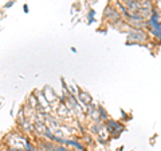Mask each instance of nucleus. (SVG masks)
<instances>
[{
    "label": "nucleus",
    "instance_id": "nucleus-1",
    "mask_svg": "<svg viewBox=\"0 0 161 151\" xmlns=\"http://www.w3.org/2000/svg\"><path fill=\"white\" fill-rule=\"evenodd\" d=\"M27 139H28V137H26L23 133H9L7 137L4 138V143H6L7 147L18 148V150L24 151Z\"/></svg>",
    "mask_w": 161,
    "mask_h": 151
},
{
    "label": "nucleus",
    "instance_id": "nucleus-2",
    "mask_svg": "<svg viewBox=\"0 0 161 151\" xmlns=\"http://www.w3.org/2000/svg\"><path fill=\"white\" fill-rule=\"evenodd\" d=\"M148 42V31L144 28H130L128 31V43L132 44H145Z\"/></svg>",
    "mask_w": 161,
    "mask_h": 151
},
{
    "label": "nucleus",
    "instance_id": "nucleus-3",
    "mask_svg": "<svg viewBox=\"0 0 161 151\" xmlns=\"http://www.w3.org/2000/svg\"><path fill=\"white\" fill-rule=\"evenodd\" d=\"M105 126H106V130L110 134V138H118L121 135V133L125 130L124 124H121L119 122H117V120H113L110 118L105 122Z\"/></svg>",
    "mask_w": 161,
    "mask_h": 151
},
{
    "label": "nucleus",
    "instance_id": "nucleus-4",
    "mask_svg": "<svg viewBox=\"0 0 161 151\" xmlns=\"http://www.w3.org/2000/svg\"><path fill=\"white\" fill-rule=\"evenodd\" d=\"M43 94H44V98L47 99V102L51 104V106H57L59 103V96L57 95V92L54 91V88L53 87H50V86H44L43 87Z\"/></svg>",
    "mask_w": 161,
    "mask_h": 151
},
{
    "label": "nucleus",
    "instance_id": "nucleus-5",
    "mask_svg": "<svg viewBox=\"0 0 161 151\" xmlns=\"http://www.w3.org/2000/svg\"><path fill=\"white\" fill-rule=\"evenodd\" d=\"M77 99H78V102L83 106V107H87V106H90L93 103L92 95H90L89 92H86V91H83V90H78Z\"/></svg>",
    "mask_w": 161,
    "mask_h": 151
},
{
    "label": "nucleus",
    "instance_id": "nucleus-6",
    "mask_svg": "<svg viewBox=\"0 0 161 151\" xmlns=\"http://www.w3.org/2000/svg\"><path fill=\"white\" fill-rule=\"evenodd\" d=\"M38 98H36V95H35V92H31L30 94V96L27 98V102H26V104H28L30 107H32L35 111H36V106H38Z\"/></svg>",
    "mask_w": 161,
    "mask_h": 151
},
{
    "label": "nucleus",
    "instance_id": "nucleus-7",
    "mask_svg": "<svg viewBox=\"0 0 161 151\" xmlns=\"http://www.w3.org/2000/svg\"><path fill=\"white\" fill-rule=\"evenodd\" d=\"M12 4H14V0H11V2H8V3L6 4V8H11V7H12Z\"/></svg>",
    "mask_w": 161,
    "mask_h": 151
},
{
    "label": "nucleus",
    "instance_id": "nucleus-8",
    "mask_svg": "<svg viewBox=\"0 0 161 151\" xmlns=\"http://www.w3.org/2000/svg\"><path fill=\"white\" fill-rule=\"evenodd\" d=\"M23 9H24V12H26V13L30 11V8H28V6H27V4H24V6H23Z\"/></svg>",
    "mask_w": 161,
    "mask_h": 151
}]
</instances>
